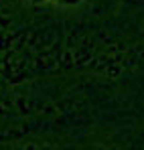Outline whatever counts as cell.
I'll list each match as a JSON object with an SVG mask.
<instances>
[{
  "instance_id": "cell-1",
  "label": "cell",
  "mask_w": 144,
  "mask_h": 150,
  "mask_svg": "<svg viewBox=\"0 0 144 150\" xmlns=\"http://www.w3.org/2000/svg\"><path fill=\"white\" fill-rule=\"evenodd\" d=\"M69 2H73V0H69Z\"/></svg>"
}]
</instances>
